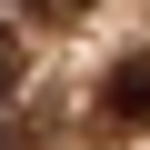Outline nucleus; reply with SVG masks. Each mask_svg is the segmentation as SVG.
Here are the masks:
<instances>
[{
	"label": "nucleus",
	"instance_id": "nucleus-1",
	"mask_svg": "<svg viewBox=\"0 0 150 150\" xmlns=\"http://www.w3.org/2000/svg\"><path fill=\"white\" fill-rule=\"evenodd\" d=\"M120 120H150V60H130V70H110V90H100Z\"/></svg>",
	"mask_w": 150,
	"mask_h": 150
}]
</instances>
